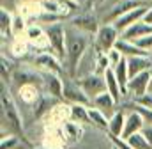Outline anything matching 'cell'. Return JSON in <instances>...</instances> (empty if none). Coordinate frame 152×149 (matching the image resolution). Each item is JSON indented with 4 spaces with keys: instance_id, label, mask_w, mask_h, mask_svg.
Instances as JSON below:
<instances>
[{
    "instance_id": "cell-1",
    "label": "cell",
    "mask_w": 152,
    "mask_h": 149,
    "mask_svg": "<svg viewBox=\"0 0 152 149\" xmlns=\"http://www.w3.org/2000/svg\"><path fill=\"white\" fill-rule=\"evenodd\" d=\"M66 48H67V55H66V71L69 74V78H75L78 64H80V60L83 59V55H85L87 50H88V39H87V36H83V32H80V30H76V29L67 30V43H66Z\"/></svg>"
},
{
    "instance_id": "cell-2",
    "label": "cell",
    "mask_w": 152,
    "mask_h": 149,
    "mask_svg": "<svg viewBox=\"0 0 152 149\" xmlns=\"http://www.w3.org/2000/svg\"><path fill=\"white\" fill-rule=\"evenodd\" d=\"M2 128L7 124V130L14 135H23V119L12 94L9 92L7 85L2 82Z\"/></svg>"
},
{
    "instance_id": "cell-3",
    "label": "cell",
    "mask_w": 152,
    "mask_h": 149,
    "mask_svg": "<svg viewBox=\"0 0 152 149\" xmlns=\"http://www.w3.org/2000/svg\"><path fill=\"white\" fill-rule=\"evenodd\" d=\"M46 34H48V39H50V52H53L57 57L66 60V55H67V48H66L67 29L60 21H55V23H50L46 27Z\"/></svg>"
},
{
    "instance_id": "cell-4",
    "label": "cell",
    "mask_w": 152,
    "mask_h": 149,
    "mask_svg": "<svg viewBox=\"0 0 152 149\" xmlns=\"http://www.w3.org/2000/svg\"><path fill=\"white\" fill-rule=\"evenodd\" d=\"M120 32L117 30L113 23H103L97 30V34L94 36V48L97 52H103V53H108L112 48H115L117 41L120 39Z\"/></svg>"
},
{
    "instance_id": "cell-5",
    "label": "cell",
    "mask_w": 152,
    "mask_h": 149,
    "mask_svg": "<svg viewBox=\"0 0 152 149\" xmlns=\"http://www.w3.org/2000/svg\"><path fill=\"white\" fill-rule=\"evenodd\" d=\"M64 60L60 57H57L53 52H39L37 55L34 57L32 64L37 68L39 71H44V73H55V74H62L66 71Z\"/></svg>"
},
{
    "instance_id": "cell-6",
    "label": "cell",
    "mask_w": 152,
    "mask_h": 149,
    "mask_svg": "<svg viewBox=\"0 0 152 149\" xmlns=\"http://www.w3.org/2000/svg\"><path fill=\"white\" fill-rule=\"evenodd\" d=\"M64 101H67L71 105H87V107L92 105V100L80 87V83L75 78H69L64 82Z\"/></svg>"
},
{
    "instance_id": "cell-7",
    "label": "cell",
    "mask_w": 152,
    "mask_h": 149,
    "mask_svg": "<svg viewBox=\"0 0 152 149\" xmlns=\"http://www.w3.org/2000/svg\"><path fill=\"white\" fill-rule=\"evenodd\" d=\"M75 80L80 83V87L88 94L90 100H94V98L99 96L101 92H106V80H104V74L92 73V74H87V76H81V78H75Z\"/></svg>"
},
{
    "instance_id": "cell-8",
    "label": "cell",
    "mask_w": 152,
    "mask_h": 149,
    "mask_svg": "<svg viewBox=\"0 0 152 149\" xmlns=\"http://www.w3.org/2000/svg\"><path fill=\"white\" fill-rule=\"evenodd\" d=\"M42 76V92L48 94V96H53L57 100H64V82H62V76L55 73H44L41 71Z\"/></svg>"
},
{
    "instance_id": "cell-9",
    "label": "cell",
    "mask_w": 152,
    "mask_h": 149,
    "mask_svg": "<svg viewBox=\"0 0 152 149\" xmlns=\"http://www.w3.org/2000/svg\"><path fill=\"white\" fill-rule=\"evenodd\" d=\"M140 5H143L142 0H117L110 7V11L103 16V21L104 23H113L115 20H118L120 16H124L126 13L133 11V9H136Z\"/></svg>"
},
{
    "instance_id": "cell-10",
    "label": "cell",
    "mask_w": 152,
    "mask_h": 149,
    "mask_svg": "<svg viewBox=\"0 0 152 149\" xmlns=\"http://www.w3.org/2000/svg\"><path fill=\"white\" fill-rule=\"evenodd\" d=\"M151 78H152V71H143V73L133 76L129 80V85H127V96L136 100V98L147 94L149 87H151Z\"/></svg>"
},
{
    "instance_id": "cell-11",
    "label": "cell",
    "mask_w": 152,
    "mask_h": 149,
    "mask_svg": "<svg viewBox=\"0 0 152 149\" xmlns=\"http://www.w3.org/2000/svg\"><path fill=\"white\" fill-rule=\"evenodd\" d=\"M71 27L80 30V32H83V34H94L96 36L101 25H99V20H97L96 14L83 13V14H78L76 18L71 20Z\"/></svg>"
},
{
    "instance_id": "cell-12",
    "label": "cell",
    "mask_w": 152,
    "mask_h": 149,
    "mask_svg": "<svg viewBox=\"0 0 152 149\" xmlns=\"http://www.w3.org/2000/svg\"><path fill=\"white\" fill-rule=\"evenodd\" d=\"M11 80L16 83V87H21V85H37V87H41V85H42L41 71L36 73V71L30 69V68H16V69L12 71Z\"/></svg>"
},
{
    "instance_id": "cell-13",
    "label": "cell",
    "mask_w": 152,
    "mask_h": 149,
    "mask_svg": "<svg viewBox=\"0 0 152 149\" xmlns=\"http://www.w3.org/2000/svg\"><path fill=\"white\" fill-rule=\"evenodd\" d=\"M149 7L151 5H147V4H143V5H140V7H136V9H133V11H129V13H126L124 16H120L118 20H115L113 25L117 27V30L122 34L124 30H127L131 25H134L136 21H140V20H143V16L147 14V11H149Z\"/></svg>"
},
{
    "instance_id": "cell-14",
    "label": "cell",
    "mask_w": 152,
    "mask_h": 149,
    "mask_svg": "<svg viewBox=\"0 0 152 149\" xmlns=\"http://www.w3.org/2000/svg\"><path fill=\"white\" fill-rule=\"evenodd\" d=\"M25 37L30 43V46L37 48L39 52H48L50 39H48V34H46V29H42L39 25H30L25 32Z\"/></svg>"
},
{
    "instance_id": "cell-15",
    "label": "cell",
    "mask_w": 152,
    "mask_h": 149,
    "mask_svg": "<svg viewBox=\"0 0 152 149\" xmlns=\"http://www.w3.org/2000/svg\"><path fill=\"white\" fill-rule=\"evenodd\" d=\"M145 126H147V124H145L143 117H142L138 112L129 110V114L126 115V126H124V133H122V137H120V139H126V140H127L131 135L143 131V128H145Z\"/></svg>"
},
{
    "instance_id": "cell-16",
    "label": "cell",
    "mask_w": 152,
    "mask_h": 149,
    "mask_svg": "<svg viewBox=\"0 0 152 149\" xmlns=\"http://www.w3.org/2000/svg\"><path fill=\"white\" fill-rule=\"evenodd\" d=\"M42 89L37 85H21L18 87V98L23 105H28V107H36L37 101L42 98Z\"/></svg>"
},
{
    "instance_id": "cell-17",
    "label": "cell",
    "mask_w": 152,
    "mask_h": 149,
    "mask_svg": "<svg viewBox=\"0 0 152 149\" xmlns=\"http://www.w3.org/2000/svg\"><path fill=\"white\" fill-rule=\"evenodd\" d=\"M152 34V25L149 23H145L143 20H140V21H136L134 25H131L127 30H124L122 32V39H126V41H138V39H142V37L145 36H151Z\"/></svg>"
},
{
    "instance_id": "cell-18",
    "label": "cell",
    "mask_w": 152,
    "mask_h": 149,
    "mask_svg": "<svg viewBox=\"0 0 152 149\" xmlns=\"http://www.w3.org/2000/svg\"><path fill=\"white\" fill-rule=\"evenodd\" d=\"M127 68H129V76L143 73V71H152V59L151 55H142V57H129L127 59Z\"/></svg>"
},
{
    "instance_id": "cell-19",
    "label": "cell",
    "mask_w": 152,
    "mask_h": 149,
    "mask_svg": "<svg viewBox=\"0 0 152 149\" xmlns=\"http://www.w3.org/2000/svg\"><path fill=\"white\" fill-rule=\"evenodd\" d=\"M18 14H21L23 18H39L42 13V7H41V0H21L18 4V9H16Z\"/></svg>"
},
{
    "instance_id": "cell-20",
    "label": "cell",
    "mask_w": 152,
    "mask_h": 149,
    "mask_svg": "<svg viewBox=\"0 0 152 149\" xmlns=\"http://www.w3.org/2000/svg\"><path fill=\"white\" fill-rule=\"evenodd\" d=\"M92 105L96 107V108H99L101 112H104L106 115H108V119L113 115L115 112V105H117V101L113 100V96L106 91V92H101L99 96H96L94 100H92Z\"/></svg>"
},
{
    "instance_id": "cell-21",
    "label": "cell",
    "mask_w": 152,
    "mask_h": 149,
    "mask_svg": "<svg viewBox=\"0 0 152 149\" xmlns=\"http://www.w3.org/2000/svg\"><path fill=\"white\" fill-rule=\"evenodd\" d=\"M115 48L126 57V59H129V57H142V55H151L149 52H145V50H142L138 44H134L133 41H126V39H118L117 41V44H115Z\"/></svg>"
},
{
    "instance_id": "cell-22",
    "label": "cell",
    "mask_w": 152,
    "mask_h": 149,
    "mask_svg": "<svg viewBox=\"0 0 152 149\" xmlns=\"http://www.w3.org/2000/svg\"><path fill=\"white\" fill-rule=\"evenodd\" d=\"M126 112L124 110H117L110 117V126H108V131L106 135H113V137H122L124 133V126H126Z\"/></svg>"
},
{
    "instance_id": "cell-23",
    "label": "cell",
    "mask_w": 152,
    "mask_h": 149,
    "mask_svg": "<svg viewBox=\"0 0 152 149\" xmlns=\"http://www.w3.org/2000/svg\"><path fill=\"white\" fill-rule=\"evenodd\" d=\"M104 80H106V91L113 96V100L117 103H120V100L124 96H122V89H120V83H118V80L115 76L113 68H110V69L104 71Z\"/></svg>"
},
{
    "instance_id": "cell-24",
    "label": "cell",
    "mask_w": 152,
    "mask_h": 149,
    "mask_svg": "<svg viewBox=\"0 0 152 149\" xmlns=\"http://www.w3.org/2000/svg\"><path fill=\"white\" fill-rule=\"evenodd\" d=\"M62 128H64V133H66V139H67V142H69V144L80 142V140H81V137H83V133H85L83 124L75 122V121H66V122L62 124Z\"/></svg>"
},
{
    "instance_id": "cell-25",
    "label": "cell",
    "mask_w": 152,
    "mask_h": 149,
    "mask_svg": "<svg viewBox=\"0 0 152 149\" xmlns=\"http://www.w3.org/2000/svg\"><path fill=\"white\" fill-rule=\"evenodd\" d=\"M88 119H90V124L103 130V131H108V126H110V119L104 112H101L96 107H88Z\"/></svg>"
},
{
    "instance_id": "cell-26",
    "label": "cell",
    "mask_w": 152,
    "mask_h": 149,
    "mask_svg": "<svg viewBox=\"0 0 152 149\" xmlns=\"http://www.w3.org/2000/svg\"><path fill=\"white\" fill-rule=\"evenodd\" d=\"M28 48H30V43L27 41V37L25 36H14L12 43H11V46H9L11 55H12L14 59H21V57H25V55L28 53Z\"/></svg>"
},
{
    "instance_id": "cell-27",
    "label": "cell",
    "mask_w": 152,
    "mask_h": 149,
    "mask_svg": "<svg viewBox=\"0 0 152 149\" xmlns=\"http://www.w3.org/2000/svg\"><path fill=\"white\" fill-rule=\"evenodd\" d=\"M71 105V103H69ZM71 121L80 124H90L88 119V107L87 105H71Z\"/></svg>"
},
{
    "instance_id": "cell-28",
    "label": "cell",
    "mask_w": 152,
    "mask_h": 149,
    "mask_svg": "<svg viewBox=\"0 0 152 149\" xmlns=\"http://www.w3.org/2000/svg\"><path fill=\"white\" fill-rule=\"evenodd\" d=\"M12 18H14V14L11 11H7L5 7L0 9V30H2V37H5V34H11V30H12Z\"/></svg>"
},
{
    "instance_id": "cell-29",
    "label": "cell",
    "mask_w": 152,
    "mask_h": 149,
    "mask_svg": "<svg viewBox=\"0 0 152 149\" xmlns=\"http://www.w3.org/2000/svg\"><path fill=\"white\" fill-rule=\"evenodd\" d=\"M41 7H42V13L44 14H50V16H64L58 0H41Z\"/></svg>"
},
{
    "instance_id": "cell-30",
    "label": "cell",
    "mask_w": 152,
    "mask_h": 149,
    "mask_svg": "<svg viewBox=\"0 0 152 149\" xmlns=\"http://www.w3.org/2000/svg\"><path fill=\"white\" fill-rule=\"evenodd\" d=\"M27 29H28V25H27V18H23L21 14L16 13L14 18H12V30H11V34H12V36H25Z\"/></svg>"
},
{
    "instance_id": "cell-31",
    "label": "cell",
    "mask_w": 152,
    "mask_h": 149,
    "mask_svg": "<svg viewBox=\"0 0 152 149\" xmlns=\"http://www.w3.org/2000/svg\"><path fill=\"white\" fill-rule=\"evenodd\" d=\"M127 110H134L138 112L142 117H143V121H145V124H149L152 126V110L151 108H147V107H142V105H138V103H134V101H131V103H126L124 105Z\"/></svg>"
},
{
    "instance_id": "cell-32",
    "label": "cell",
    "mask_w": 152,
    "mask_h": 149,
    "mask_svg": "<svg viewBox=\"0 0 152 149\" xmlns=\"http://www.w3.org/2000/svg\"><path fill=\"white\" fill-rule=\"evenodd\" d=\"M127 144L133 149H152V146L149 144V140L145 139V135L140 131V133H134L127 139Z\"/></svg>"
},
{
    "instance_id": "cell-33",
    "label": "cell",
    "mask_w": 152,
    "mask_h": 149,
    "mask_svg": "<svg viewBox=\"0 0 152 149\" xmlns=\"http://www.w3.org/2000/svg\"><path fill=\"white\" fill-rule=\"evenodd\" d=\"M18 142H20L18 135H14V133H4L2 140H0V149H12L18 146Z\"/></svg>"
},
{
    "instance_id": "cell-34",
    "label": "cell",
    "mask_w": 152,
    "mask_h": 149,
    "mask_svg": "<svg viewBox=\"0 0 152 149\" xmlns=\"http://www.w3.org/2000/svg\"><path fill=\"white\" fill-rule=\"evenodd\" d=\"M60 2V7H62V14L67 16L69 13L78 11L80 9V2L78 0H58Z\"/></svg>"
},
{
    "instance_id": "cell-35",
    "label": "cell",
    "mask_w": 152,
    "mask_h": 149,
    "mask_svg": "<svg viewBox=\"0 0 152 149\" xmlns=\"http://www.w3.org/2000/svg\"><path fill=\"white\" fill-rule=\"evenodd\" d=\"M11 66H12L11 60H7V57L2 53V66H0V68H2V82H4V83H7V82L11 80V76H12Z\"/></svg>"
},
{
    "instance_id": "cell-36",
    "label": "cell",
    "mask_w": 152,
    "mask_h": 149,
    "mask_svg": "<svg viewBox=\"0 0 152 149\" xmlns=\"http://www.w3.org/2000/svg\"><path fill=\"white\" fill-rule=\"evenodd\" d=\"M106 55H108V60H110V66H112V68H115L117 64H120V60L124 59V55H122L117 48H112Z\"/></svg>"
},
{
    "instance_id": "cell-37",
    "label": "cell",
    "mask_w": 152,
    "mask_h": 149,
    "mask_svg": "<svg viewBox=\"0 0 152 149\" xmlns=\"http://www.w3.org/2000/svg\"><path fill=\"white\" fill-rule=\"evenodd\" d=\"M134 44H138L142 50H145V52H152V34L151 36H145L142 37V39H138V41H134Z\"/></svg>"
},
{
    "instance_id": "cell-38",
    "label": "cell",
    "mask_w": 152,
    "mask_h": 149,
    "mask_svg": "<svg viewBox=\"0 0 152 149\" xmlns=\"http://www.w3.org/2000/svg\"><path fill=\"white\" fill-rule=\"evenodd\" d=\"M133 101L152 110V92H147V94H143V96H140V98H136V100H133Z\"/></svg>"
},
{
    "instance_id": "cell-39",
    "label": "cell",
    "mask_w": 152,
    "mask_h": 149,
    "mask_svg": "<svg viewBox=\"0 0 152 149\" xmlns=\"http://www.w3.org/2000/svg\"><path fill=\"white\" fill-rule=\"evenodd\" d=\"M108 139L113 142V146H117L118 149H133L129 144H127V140L126 139H120V137H113V135H108Z\"/></svg>"
},
{
    "instance_id": "cell-40",
    "label": "cell",
    "mask_w": 152,
    "mask_h": 149,
    "mask_svg": "<svg viewBox=\"0 0 152 149\" xmlns=\"http://www.w3.org/2000/svg\"><path fill=\"white\" fill-rule=\"evenodd\" d=\"M142 133L145 135V139L149 140V144L152 146V126H149V124H147V126L143 128V131H142Z\"/></svg>"
},
{
    "instance_id": "cell-41",
    "label": "cell",
    "mask_w": 152,
    "mask_h": 149,
    "mask_svg": "<svg viewBox=\"0 0 152 149\" xmlns=\"http://www.w3.org/2000/svg\"><path fill=\"white\" fill-rule=\"evenodd\" d=\"M143 21H145V23H149V25H152V5L149 7V11H147V14L143 16Z\"/></svg>"
},
{
    "instance_id": "cell-42",
    "label": "cell",
    "mask_w": 152,
    "mask_h": 149,
    "mask_svg": "<svg viewBox=\"0 0 152 149\" xmlns=\"http://www.w3.org/2000/svg\"><path fill=\"white\" fill-rule=\"evenodd\" d=\"M99 0H87V7H94Z\"/></svg>"
},
{
    "instance_id": "cell-43",
    "label": "cell",
    "mask_w": 152,
    "mask_h": 149,
    "mask_svg": "<svg viewBox=\"0 0 152 149\" xmlns=\"http://www.w3.org/2000/svg\"><path fill=\"white\" fill-rule=\"evenodd\" d=\"M149 92H152V78H151V87H149Z\"/></svg>"
},
{
    "instance_id": "cell-44",
    "label": "cell",
    "mask_w": 152,
    "mask_h": 149,
    "mask_svg": "<svg viewBox=\"0 0 152 149\" xmlns=\"http://www.w3.org/2000/svg\"><path fill=\"white\" fill-rule=\"evenodd\" d=\"M104 2H106V0H99V2H97V4H104Z\"/></svg>"
},
{
    "instance_id": "cell-45",
    "label": "cell",
    "mask_w": 152,
    "mask_h": 149,
    "mask_svg": "<svg viewBox=\"0 0 152 149\" xmlns=\"http://www.w3.org/2000/svg\"><path fill=\"white\" fill-rule=\"evenodd\" d=\"M112 149H118V148H117V146H113V148H112Z\"/></svg>"
},
{
    "instance_id": "cell-46",
    "label": "cell",
    "mask_w": 152,
    "mask_h": 149,
    "mask_svg": "<svg viewBox=\"0 0 152 149\" xmlns=\"http://www.w3.org/2000/svg\"><path fill=\"white\" fill-rule=\"evenodd\" d=\"M37 149H46V148H37Z\"/></svg>"
},
{
    "instance_id": "cell-47",
    "label": "cell",
    "mask_w": 152,
    "mask_h": 149,
    "mask_svg": "<svg viewBox=\"0 0 152 149\" xmlns=\"http://www.w3.org/2000/svg\"><path fill=\"white\" fill-rule=\"evenodd\" d=\"M145 2H152V0H145Z\"/></svg>"
},
{
    "instance_id": "cell-48",
    "label": "cell",
    "mask_w": 152,
    "mask_h": 149,
    "mask_svg": "<svg viewBox=\"0 0 152 149\" xmlns=\"http://www.w3.org/2000/svg\"><path fill=\"white\" fill-rule=\"evenodd\" d=\"M113 2H117V0H113Z\"/></svg>"
},
{
    "instance_id": "cell-49",
    "label": "cell",
    "mask_w": 152,
    "mask_h": 149,
    "mask_svg": "<svg viewBox=\"0 0 152 149\" xmlns=\"http://www.w3.org/2000/svg\"><path fill=\"white\" fill-rule=\"evenodd\" d=\"M151 53H152V52H151Z\"/></svg>"
}]
</instances>
